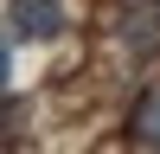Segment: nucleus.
Returning a JSON list of instances; mask_svg holds the SVG:
<instances>
[{
    "mask_svg": "<svg viewBox=\"0 0 160 154\" xmlns=\"http://www.w3.org/2000/svg\"><path fill=\"white\" fill-rule=\"evenodd\" d=\"M115 38L135 64L160 58V0H122L115 7Z\"/></svg>",
    "mask_w": 160,
    "mask_h": 154,
    "instance_id": "obj_1",
    "label": "nucleus"
},
{
    "mask_svg": "<svg viewBox=\"0 0 160 154\" xmlns=\"http://www.w3.org/2000/svg\"><path fill=\"white\" fill-rule=\"evenodd\" d=\"M64 32V0H7V38L13 45H51Z\"/></svg>",
    "mask_w": 160,
    "mask_h": 154,
    "instance_id": "obj_2",
    "label": "nucleus"
},
{
    "mask_svg": "<svg viewBox=\"0 0 160 154\" xmlns=\"http://www.w3.org/2000/svg\"><path fill=\"white\" fill-rule=\"evenodd\" d=\"M128 135H135L141 148H160V84L141 90V103L128 109Z\"/></svg>",
    "mask_w": 160,
    "mask_h": 154,
    "instance_id": "obj_3",
    "label": "nucleus"
}]
</instances>
